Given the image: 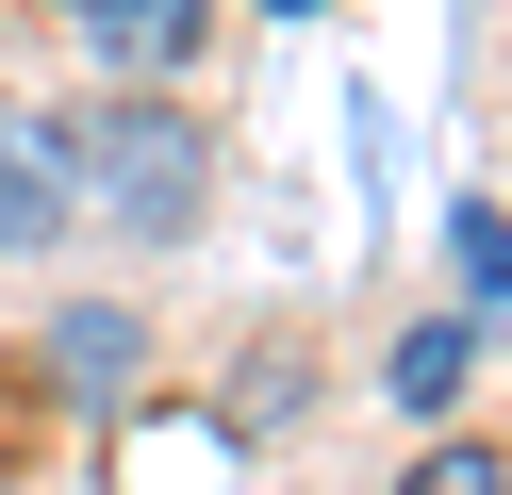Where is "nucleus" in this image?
I'll list each match as a JSON object with an SVG mask.
<instances>
[{"label":"nucleus","mask_w":512,"mask_h":495,"mask_svg":"<svg viewBox=\"0 0 512 495\" xmlns=\"http://www.w3.org/2000/svg\"><path fill=\"white\" fill-rule=\"evenodd\" d=\"M67 182L100 198L116 231H182V215H199V132H182L166 99H133V116H100V132H83V165H67Z\"/></svg>","instance_id":"1"},{"label":"nucleus","mask_w":512,"mask_h":495,"mask_svg":"<svg viewBox=\"0 0 512 495\" xmlns=\"http://www.w3.org/2000/svg\"><path fill=\"white\" fill-rule=\"evenodd\" d=\"M199 33H215V0H83V50H100L116 83H166Z\"/></svg>","instance_id":"2"},{"label":"nucleus","mask_w":512,"mask_h":495,"mask_svg":"<svg viewBox=\"0 0 512 495\" xmlns=\"http://www.w3.org/2000/svg\"><path fill=\"white\" fill-rule=\"evenodd\" d=\"M67 132H34V116H17V132H0V231H50V215H67Z\"/></svg>","instance_id":"3"},{"label":"nucleus","mask_w":512,"mask_h":495,"mask_svg":"<svg viewBox=\"0 0 512 495\" xmlns=\"http://www.w3.org/2000/svg\"><path fill=\"white\" fill-rule=\"evenodd\" d=\"M380 380H397V413H430V396L463 380V330H446V314H430V330H397V363H380Z\"/></svg>","instance_id":"4"},{"label":"nucleus","mask_w":512,"mask_h":495,"mask_svg":"<svg viewBox=\"0 0 512 495\" xmlns=\"http://www.w3.org/2000/svg\"><path fill=\"white\" fill-rule=\"evenodd\" d=\"M446 264H463V281H479V297H496V281H512V215H496V198H463V215H446Z\"/></svg>","instance_id":"5"},{"label":"nucleus","mask_w":512,"mask_h":495,"mask_svg":"<svg viewBox=\"0 0 512 495\" xmlns=\"http://www.w3.org/2000/svg\"><path fill=\"white\" fill-rule=\"evenodd\" d=\"M397 495H512V462H496V446H430Z\"/></svg>","instance_id":"6"}]
</instances>
